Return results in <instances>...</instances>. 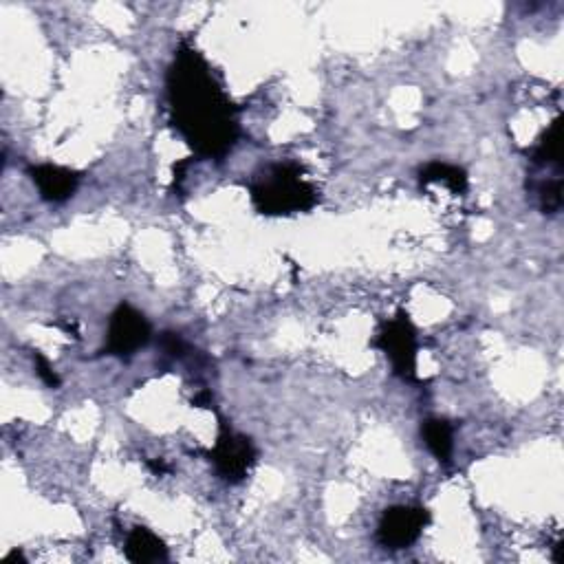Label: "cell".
Instances as JSON below:
<instances>
[{"mask_svg":"<svg viewBox=\"0 0 564 564\" xmlns=\"http://www.w3.org/2000/svg\"><path fill=\"white\" fill-rule=\"evenodd\" d=\"M375 346L386 353L395 375L406 382H417V331L412 327L408 313L399 311L393 320L384 322L377 333Z\"/></svg>","mask_w":564,"mask_h":564,"instance_id":"obj_3","label":"cell"},{"mask_svg":"<svg viewBox=\"0 0 564 564\" xmlns=\"http://www.w3.org/2000/svg\"><path fill=\"white\" fill-rule=\"evenodd\" d=\"M540 210L545 214H556L562 208V177H553L545 181L538 190Z\"/></svg>","mask_w":564,"mask_h":564,"instance_id":"obj_12","label":"cell"},{"mask_svg":"<svg viewBox=\"0 0 564 564\" xmlns=\"http://www.w3.org/2000/svg\"><path fill=\"white\" fill-rule=\"evenodd\" d=\"M421 186H430V183H443L454 194H463L468 190V175L459 166L446 164V161H432L426 168L419 172Z\"/></svg>","mask_w":564,"mask_h":564,"instance_id":"obj_10","label":"cell"},{"mask_svg":"<svg viewBox=\"0 0 564 564\" xmlns=\"http://www.w3.org/2000/svg\"><path fill=\"white\" fill-rule=\"evenodd\" d=\"M210 461L223 481L241 483L256 463V448L245 435H238L225 421H221V430L210 452Z\"/></svg>","mask_w":564,"mask_h":564,"instance_id":"obj_4","label":"cell"},{"mask_svg":"<svg viewBox=\"0 0 564 564\" xmlns=\"http://www.w3.org/2000/svg\"><path fill=\"white\" fill-rule=\"evenodd\" d=\"M318 192L296 164H276L252 183V201L265 216H291L316 208Z\"/></svg>","mask_w":564,"mask_h":564,"instance_id":"obj_2","label":"cell"},{"mask_svg":"<svg viewBox=\"0 0 564 564\" xmlns=\"http://www.w3.org/2000/svg\"><path fill=\"white\" fill-rule=\"evenodd\" d=\"M159 346H161V351L170 357H183L188 351V346L181 340L179 333H164L159 338Z\"/></svg>","mask_w":564,"mask_h":564,"instance_id":"obj_14","label":"cell"},{"mask_svg":"<svg viewBox=\"0 0 564 564\" xmlns=\"http://www.w3.org/2000/svg\"><path fill=\"white\" fill-rule=\"evenodd\" d=\"M421 437L439 463H450L454 450V430L446 419H426L421 426Z\"/></svg>","mask_w":564,"mask_h":564,"instance_id":"obj_9","label":"cell"},{"mask_svg":"<svg viewBox=\"0 0 564 564\" xmlns=\"http://www.w3.org/2000/svg\"><path fill=\"white\" fill-rule=\"evenodd\" d=\"M428 523L430 512L426 507L395 505L382 514L377 527V540L386 549H408L419 540L423 527Z\"/></svg>","mask_w":564,"mask_h":564,"instance_id":"obj_6","label":"cell"},{"mask_svg":"<svg viewBox=\"0 0 564 564\" xmlns=\"http://www.w3.org/2000/svg\"><path fill=\"white\" fill-rule=\"evenodd\" d=\"M560 157L562 153H560V117H558V119H553L545 133L540 135L538 144L531 148L529 159H531V164L538 168L556 166L560 170Z\"/></svg>","mask_w":564,"mask_h":564,"instance_id":"obj_11","label":"cell"},{"mask_svg":"<svg viewBox=\"0 0 564 564\" xmlns=\"http://www.w3.org/2000/svg\"><path fill=\"white\" fill-rule=\"evenodd\" d=\"M150 324L144 313H139L130 305H119L108 324L106 335V353L119 357V360H130L139 349L150 342Z\"/></svg>","mask_w":564,"mask_h":564,"instance_id":"obj_5","label":"cell"},{"mask_svg":"<svg viewBox=\"0 0 564 564\" xmlns=\"http://www.w3.org/2000/svg\"><path fill=\"white\" fill-rule=\"evenodd\" d=\"M126 558L135 564H155L168 560V549L153 531L146 527H133L126 538Z\"/></svg>","mask_w":564,"mask_h":564,"instance_id":"obj_8","label":"cell"},{"mask_svg":"<svg viewBox=\"0 0 564 564\" xmlns=\"http://www.w3.org/2000/svg\"><path fill=\"white\" fill-rule=\"evenodd\" d=\"M148 468L153 470L155 474H166V472L170 470L164 461H150V463H148Z\"/></svg>","mask_w":564,"mask_h":564,"instance_id":"obj_15","label":"cell"},{"mask_svg":"<svg viewBox=\"0 0 564 564\" xmlns=\"http://www.w3.org/2000/svg\"><path fill=\"white\" fill-rule=\"evenodd\" d=\"M29 175L31 181L36 183L40 197L49 203H62L71 199L80 183L78 172L53 164H40L29 168Z\"/></svg>","mask_w":564,"mask_h":564,"instance_id":"obj_7","label":"cell"},{"mask_svg":"<svg viewBox=\"0 0 564 564\" xmlns=\"http://www.w3.org/2000/svg\"><path fill=\"white\" fill-rule=\"evenodd\" d=\"M166 82L172 126L201 159H223L234 148L241 128L236 108L208 60L183 42L170 64Z\"/></svg>","mask_w":564,"mask_h":564,"instance_id":"obj_1","label":"cell"},{"mask_svg":"<svg viewBox=\"0 0 564 564\" xmlns=\"http://www.w3.org/2000/svg\"><path fill=\"white\" fill-rule=\"evenodd\" d=\"M34 364H36V373L42 379V384L49 388H60V375L56 373V368L49 364V360L42 353H34Z\"/></svg>","mask_w":564,"mask_h":564,"instance_id":"obj_13","label":"cell"}]
</instances>
